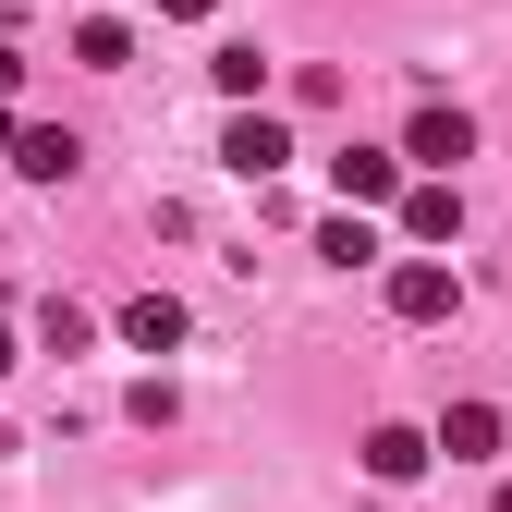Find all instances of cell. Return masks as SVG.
<instances>
[{
  "instance_id": "obj_1",
  "label": "cell",
  "mask_w": 512,
  "mask_h": 512,
  "mask_svg": "<svg viewBox=\"0 0 512 512\" xmlns=\"http://www.w3.org/2000/svg\"><path fill=\"white\" fill-rule=\"evenodd\" d=\"M452 305H464V269H452V256H403V269H391V317H403V330H439Z\"/></svg>"
},
{
  "instance_id": "obj_2",
  "label": "cell",
  "mask_w": 512,
  "mask_h": 512,
  "mask_svg": "<svg viewBox=\"0 0 512 512\" xmlns=\"http://www.w3.org/2000/svg\"><path fill=\"white\" fill-rule=\"evenodd\" d=\"M403 159H415L427 183H452V171L476 159V122H464L452 98H427V110H415V135H403Z\"/></svg>"
},
{
  "instance_id": "obj_3",
  "label": "cell",
  "mask_w": 512,
  "mask_h": 512,
  "mask_svg": "<svg viewBox=\"0 0 512 512\" xmlns=\"http://www.w3.org/2000/svg\"><path fill=\"white\" fill-rule=\"evenodd\" d=\"M293 159V122L281 110H232V135H220V171H244V183H269Z\"/></svg>"
},
{
  "instance_id": "obj_4",
  "label": "cell",
  "mask_w": 512,
  "mask_h": 512,
  "mask_svg": "<svg viewBox=\"0 0 512 512\" xmlns=\"http://www.w3.org/2000/svg\"><path fill=\"white\" fill-rule=\"evenodd\" d=\"M330 183H342V208H354V220H366V208H391V196H403V147H342Z\"/></svg>"
},
{
  "instance_id": "obj_5",
  "label": "cell",
  "mask_w": 512,
  "mask_h": 512,
  "mask_svg": "<svg viewBox=\"0 0 512 512\" xmlns=\"http://www.w3.org/2000/svg\"><path fill=\"white\" fill-rule=\"evenodd\" d=\"M354 452H366V476H378V488H415V476H427V427H366Z\"/></svg>"
},
{
  "instance_id": "obj_6",
  "label": "cell",
  "mask_w": 512,
  "mask_h": 512,
  "mask_svg": "<svg viewBox=\"0 0 512 512\" xmlns=\"http://www.w3.org/2000/svg\"><path fill=\"white\" fill-rule=\"evenodd\" d=\"M464 232V183H403V244H452Z\"/></svg>"
},
{
  "instance_id": "obj_7",
  "label": "cell",
  "mask_w": 512,
  "mask_h": 512,
  "mask_svg": "<svg viewBox=\"0 0 512 512\" xmlns=\"http://www.w3.org/2000/svg\"><path fill=\"white\" fill-rule=\"evenodd\" d=\"M427 452H452V464H488V452H500V403H452V415L427 427Z\"/></svg>"
},
{
  "instance_id": "obj_8",
  "label": "cell",
  "mask_w": 512,
  "mask_h": 512,
  "mask_svg": "<svg viewBox=\"0 0 512 512\" xmlns=\"http://www.w3.org/2000/svg\"><path fill=\"white\" fill-rule=\"evenodd\" d=\"M74 159H86V147L61 135V122H13V171H25V183H74Z\"/></svg>"
},
{
  "instance_id": "obj_9",
  "label": "cell",
  "mask_w": 512,
  "mask_h": 512,
  "mask_svg": "<svg viewBox=\"0 0 512 512\" xmlns=\"http://www.w3.org/2000/svg\"><path fill=\"white\" fill-rule=\"evenodd\" d=\"M122 342H135V354H171L183 342V293H135V305H122Z\"/></svg>"
},
{
  "instance_id": "obj_10",
  "label": "cell",
  "mask_w": 512,
  "mask_h": 512,
  "mask_svg": "<svg viewBox=\"0 0 512 512\" xmlns=\"http://www.w3.org/2000/svg\"><path fill=\"white\" fill-rule=\"evenodd\" d=\"M317 256H330V269H378V220L330 208V220H317Z\"/></svg>"
},
{
  "instance_id": "obj_11",
  "label": "cell",
  "mask_w": 512,
  "mask_h": 512,
  "mask_svg": "<svg viewBox=\"0 0 512 512\" xmlns=\"http://www.w3.org/2000/svg\"><path fill=\"white\" fill-rule=\"evenodd\" d=\"M74 61H86V74H122V61H135V25H122V13H86L74 25Z\"/></svg>"
},
{
  "instance_id": "obj_12",
  "label": "cell",
  "mask_w": 512,
  "mask_h": 512,
  "mask_svg": "<svg viewBox=\"0 0 512 512\" xmlns=\"http://www.w3.org/2000/svg\"><path fill=\"white\" fill-rule=\"evenodd\" d=\"M208 74H220V98H232V110H256V98H269V49H244V37H232Z\"/></svg>"
},
{
  "instance_id": "obj_13",
  "label": "cell",
  "mask_w": 512,
  "mask_h": 512,
  "mask_svg": "<svg viewBox=\"0 0 512 512\" xmlns=\"http://www.w3.org/2000/svg\"><path fill=\"white\" fill-rule=\"evenodd\" d=\"M159 13H171V25H208V13H220V0H159Z\"/></svg>"
},
{
  "instance_id": "obj_14",
  "label": "cell",
  "mask_w": 512,
  "mask_h": 512,
  "mask_svg": "<svg viewBox=\"0 0 512 512\" xmlns=\"http://www.w3.org/2000/svg\"><path fill=\"white\" fill-rule=\"evenodd\" d=\"M13 86H25V61H13V49H0V110H13Z\"/></svg>"
},
{
  "instance_id": "obj_15",
  "label": "cell",
  "mask_w": 512,
  "mask_h": 512,
  "mask_svg": "<svg viewBox=\"0 0 512 512\" xmlns=\"http://www.w3.org/2000/svg\"><path fill=\"white\" fill-rule=\"evenodd\" d=\"M13 366H25V354H13V330H0V378H13Z\"/></svg>"
},
{
  "instance_id": "obj_16",
  "label": "cell",
  "mask_w": 512,
  "mask_h": 512,
  "mask_svg": "<svg viewBox=\"0 0 512 512\" xmlns=\"http://www.w3.org/2000/svg\"><path fill=\"white\" fill-rule=\"evenodd\" d=\"M0 159H13V110H0Z\"/></svg>"
},
{
  "instance_id": "obj_17",
  "label": "cell",
  "mask_w": 512,
  "mask_h": 512,
  "mask_svg": "<svg viewBox=\"0 0 512 512\" xmlns=\"http://www.w3.org/2000/svg\"><path fill=\"white\" fill-rule=\"evenodd\" d=\"M488 512H512V488H500V500H488Z\"/></svg>"
}]
</instances>
